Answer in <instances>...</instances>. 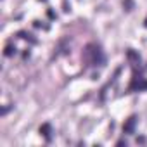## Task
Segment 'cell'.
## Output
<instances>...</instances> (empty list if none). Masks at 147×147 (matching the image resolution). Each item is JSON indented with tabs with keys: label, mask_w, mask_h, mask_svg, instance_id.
<instances>
[{
	"label": "cell",
	"mask_w": 147,
	"mask_h": 147,
	"mask_svg": "<svg viewBox=\"0 0 147 147\" xmlns=\"http://www.w3.org/2000/svg\"><path fill=\"white\" fill-rule=\"evenodd\" d=\"M42 2H45V0H42Z\"/></svg>",
	"instance_id": "obj_12"
},
{
	"label": "cell",
	"mask_w": 147,
	"mask_h": 147,
	"mask_svg": "<svg viewBox=\"0 0 147 147\" xmlns=\"http://www.w3.org/2000/svg\"><path fill=\"white\" fill-rule=\"evenodd\" d=\"M126 57H128L130 61H133V62H137V64H140V55H138V54H137L135 50H131V49H130V50L126 52Z\"/></svg>",
	"instance_id": "obj_4"
},
{
	"label": "cell",
	"mask_w": 147,
	"mask_h": 147,
	"mask_svg": "<svg viewBox=\"0 0 147 147\" xmlns=\"http://www.w3.org/2000/svg\"><path fill=\"white\" fill-rule=\"evenodd\" d=\"M118 145H126V140H118Z\"/></svg>",
	"instance_id": "obj_9"
},
{
	"label": "cell",
	"mask_w": 147,
	"mask_h": 147,
	"mask_svg": "<svg viewBox=\"0 0 147 147\" xmlns=\"http://www.w3.org/2000/svg\"><path fill=\"white\" fill-rule=\"evenodd\" d=\"M144 90H147V80L144 82Z\"/></svg>",
	"instance_id": "obj_10"
},
{
	"label": "cell",
	"mask_w": 147,
	"mask_h": 147,
	"mask_svg": "<svg viewBox=\"0 0 147 147\" xmlns=\"http://www.w3.org/2000/svg\"><path fill=\"white\" fill-rule=\"evenodd\" d=\"M123 7H126V11H131L133 2H131V0H125V2H123Z\"/></svg>",
	"instance_id": "obj_7"
},
{
	"label": "cell",
	"mask_w": 147,
	"mask_h": 147,
	"mask_svg": "<svg viewBox=\"0 0 147 147\" xmlns=\"http://www.w3.org/2000/svg\"><path fill=\"white\" fill-rule=\"evenodd\" d=\"M83 61L88 66H104L106 57H104L102 49L97 43H88L85 47V50H83Z\"/></svg>",
	"instance_id": "obj_1"
},
{
	"label": "cell",
	"mask_w": 147,
	"mask_h": 147,
	"mask_svg": "<svg viewBox=\"0 0 147 147\" xmlns=\"http://www.w3.org/2000/svg\"><path fill=\"white\" fill-rule=\"evenodd\" d=\"M40 135H43L47 140H50V138H52V126H50L49 123H43V125L40 126Z\"/></svg>",
	"instance_id": "obj_3"
},
{
	"label": "cell",
	"mask_w": 147,
	"mask_h": 147,
	"mask_svg": "<svg viewBox=\"0 0 147 147\" xmlns=\"http://www.w3.org/2000/svg\"><path fill=\"white\" fill-rule=\"evenodd\" d=\"M144 26H145V28H147V19H145V23H144Z\"/></svg>",
	"instance_id": "obj_11"
},
{
	"label": "cell",
	"mask_w": 147,
	"mask_h": 147,
	"mask_svg": "<svg viewBox=\"0 0 147 147\" xmlns=\"http://www.w3.org/2000/svg\"><path fill=\"white\" fill-rule=\"evenodd\" d=\"M4 54H5L7 57L14 55V54H16V47H14V45H7V47H5V52H4Z\"/></svg>",
	"instance_id": "obj_6"
},
{
	"label": "cell",
	"mask_w": 147,
	"mask_h": 147,
	"mask_svg": "<svg viewBox=\"0 0 147 147\" xmlns=\"http://www.w3.org/2000/svg\"><path fill=\"white\" fill-rule=\"evenodd\" d=\"M18 36H19V38H23V40H30L31 43H36V40H35V38H31V35H30V33H26V31H19V33H18Z\"/></svg>",
	"instance_id": "obj_5"
},
{
	"label": "cell",
	"mask_w": 147,
	"mask_h": 147,
	"mask_svg": "<svg viewBox=\"0 0 147 147\" xmlns=\"http://www.w3.org/2000/svg\"><path fill=\"white\" fill-rule=\"evenodd\" d=\"M47 14H49V18H52V19H54V18H55V14H54V11H50V9H49V11H47Z\"/></svg>",
	"instance_id": "obj_8"
},
{
	"label": "cell",
	"mask_w": 147,
	"mask_h": 147,
	"mask_svg": "<svg viewBox=\"0 0 147 147\" xmlns=\"http://www.w3.org/2000/svg\"><path fill=\"white\" fill-rule=\"evenodd\" d=\"M135 126H137V116H130V118L123 123V133H126V135L135 133Z\"/></svg>",
	"instance_id": "obj_2"
}]
</instances>
